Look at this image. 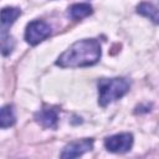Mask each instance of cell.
Returning <instances> with one entry per match:
<instances>
[{
	"label": "cell",
	"mask_w": 159,
	"mask_h": 159,
	"mask_svg": "<svg viewBox=\"0 0 159 159\" xmlns=\"http://www.w3.org/2000/svg\"><path fill=\"white\" fill-rule=\"evenodd\" d=\"M92 148H93V139L92 138H86V139L71 142L70 144H67L62 149L60 157L63 158V159L78 158L81 155H83L84 153L92 150Z\"/></svg>",
	"instance_id": "obj_5"
},
{
	"label": "cell",
	"mask_w": 159,
	"mask_h": 159,
	"mask_svg": "<svg viewBox=\"0 0 159 159\" xmlns=\"http://www.w3.org/2000/svg\"><path fill=\"white\" fill-rule=\"evenodd\" d=\"M133 145V135L130 133H119L104 139V147L112 153H125Z\"/></svg>",
	"instance_id": "obj_4"
},
{
	"label": "cell",
	"mask_w": 159,
	"mask_h": 159,
	"mask_svg": "<svg viewBox=\"0 0 159 159\" xmlns=\"http://www.w3.org/2000/svg\"><path fill=\"white\" fill-rule=\"evenodd\" d=\"M35 120L46 129H56L58 123V109L52 106H43L35 113Z\"/></svg>",
	"instance_id": "obj_6"
},
{
	"label": "cell",
	"mask_w": 159,
	"mask_h": 159,
	"mask_svg": "<svg viewBox=\"0 0 159 159\" xmlns=\"http://www.w3.org/2000/svg\"><path fill=\"white\" fill-rule=\"evenodd\" d=\"M51 26L41 20H34L27 24L25 30V40L29 45L36 46L51 35Z\"/></svg>",
	"instance_id": "obj_3"
},
{
	"label": "cell",
	"mask_w": 159,
	"mask_h": 159,
	"mask_svg": "<svg viewBox=\"0 0 159 159\" xmlns=\"http://www.w3.org/2000/svg\"><path fill=\"white\" fill-rule=\"evenodd\" d=\"M137 12L142 16L148 17L149 20H152L154 24H158L159 20V15H158V9L157 6H154L150 2H140L137 6Z\"/></svg>",
	"instance_id": "obj_9"
},
{
	"label": "cell",
	"mask_w": 159,
	"mask_h": 159,
	"mask_svg": "<svg viewBox=\"0 0 159 159\" xmlns=\"http://www.w3.org/2000/svg\"><path fill=\"white\" fill-rule=\"evenodd\" d=\"M21 15V10L19 7H4L0 10V32H7V29L16 21V19Z\"/></svg>",
	"instance_id": "obj_7"
},
{
	"label": "cell",
	"mask_w": 159,
	"mask_h": 159,
	"mask_svg": "<svg viewBox=\"0 0 159 159\" xmlns=\"http://www.w3.org/2000/svg\"><path fill=\"white\" fill-rule=\"evenodd\" d=\"M15 47V40L9 32H0V52L4 56H7L12 52Z\"/></svg>",
	"instance_id": "obj_11"
},
{
	"label": "cell",
	"mask_w": 159,
	"mask_h": 159,
	"mask_svg": "<svg viewBox=\"0 0 159 159\" xmlns=\"http://www.w3.org/2000/svg\"><path fill=\"white\" fill-rule=\"evenodd\" d=\"M102 51L98 40L83 39L72 43L56 60V65L62 68L87 67L96 65L101 58Z\"/></svg>",
	"instance_id": "obj_1"
},
{
	"label": "cell",
	"mask_w": 159,
	"mask_h": 159,
	"mask_svg": "<svg viewBox=\"0 0 159 159\" xmlns=\"http://www.w3.org/2000/svg\"><path fill=\"white\" fill-rule=\"evenodd\" d=\"M16 116L11 106H4L0 108V128H10L15 124Z\"/></svg>",
	"instance_id": "obj_10"
},
{
	"label": "cell",
	"mask_w": 159,
	"mask_h": 159,
	"mask_svg": "<svg viewBox=\"0 0 159 159\" xmlns=\"http://www.w3.org/2000/svg\"><path fill=\"white\" fill-rule=\"evenodd\" d=\"M98 104L106 107L128 93L130 84L125 78H101L98 81Z\"/></svg>",
	"instance_id": "obj_2"
},
{
	"label": "cell",
	"mask_w": 159,
	"mask_h": 159,
	"mask_svg": "<svg viewBox=\"0 0 159 159\" xmlns=\"http://www.w3.org/2000/svg\"><path fill=\"white\" fill-rule=\"evenodd\" d=\"M93 7L87 4V2H80V4H73L68 7V16L72 20H82L89 15H92Z\"/></svg>",
	"instance_id": "obj_8"
}]
</instances>
